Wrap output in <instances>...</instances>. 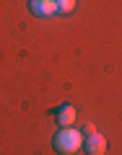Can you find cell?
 I'll use <instances>...</instances> for the list:
<instances>
[{
	"mask_svg": "<svg viewBox=\"0 0 122 155\" xmlns=\"http://www.w3.org/2000/svg\"><path fill=\"white\" fill-rule=\"evenodd\" d=\"M52 114L57 116V124L60 127H73V122H75V109L70 104H62L57 109H52Z\"/></svg>",
	"mask_w": 122,
	"mask_h": 155,
	"instance_id": "obj_4",
	"label": "cell"
},
{
	"mask_svg": "<svg viewBox=\"0 0 122 155\" xmlns=\"http://www.w3.org/2000/svg\"><path fill=\"white\" fill-rule=\"evenodd\" d=\"M29 11H31V16L50 18L57 13V3L55 0H29Z\"/></svg>",
	"mask_w": 122,
	"mask_h": 155,
	"instance_id": "obj_2",
	"label": "cell"
},
{
	"mask_svg": "<svg viewBox=\"0 0 122 155\" xmlns=\"http://www.w3.org/2000/svg\"><path fill=\"white\" fill-rule=\"evenodd\" d=\"M81 145H83V134L78 132V129H73V127H60V132L52 140V147L60 155L75 153V150H81Z\"/></svg>",
	"mask_w": 122,
	"mask_h": 155,
	"instance_id": "obj_1",
	"label": "cell"
},
{
	"mask_svg": "<svg viewBox=\"0 0 122 155\" xmlns=\"http://www.w3.org/2000/svg\"><path fill=\"white\" fill-rule=\"evenodd\" d=\"M57 3V13H73L75 11V0H55Z\"/></svg>",
	"mask_w": 122,
	"mask_h": 155,
	"instance_id": "obj_5",
	"label": "cell"
},
{
	"mask_svg": "<svg viewBox=\"0 0 122 155\" xmlns=\"http://www.w3.org/2000/svg\"><path fill=\"white\" fill-rule=\"evenodd\" d=\"M83 150L89 155H104L106 153V140L101 134H91V137L83 140Z\"/></svg>",
	"mask_w": 122,
	"mask_h": 155,
	"instance_id": "obj_3",
	"label": "cell"
},
{
	"mask_svg": "<svg viewBox=\"0 0 122 155\" xmlns=\"http://www.w3.org/2000/svg\"><path fill=\"white\" fill-rule=\"evenodd\" d=\"M83 134H86V137H91V134H96V127H94V124H86V127H83Z\"/></svg>",
	"mask_w": 122,
	"mask_h": 155,
	"instance_id": "obj_6",
	"label": "cell"
}]
</instances>
